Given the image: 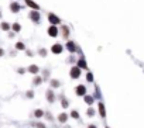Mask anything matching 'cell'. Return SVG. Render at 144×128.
Here are the masks:
<instances>
[{
    "instance_id": "16",
    "label": "cell",
    "mask_w": 144,
    "mask_h": 128,
    "mask_svg": "<svg viewBox=\"0 0 144 128\" xmlns=\"http://www.w3.org/2000/svg\"><path fill=\"white\" fill-rule=\"evenodd\" d=\"M58 122H61V124H65V122L68 121V114L67 113H61V114H58Z\"/></svg>"
},
{
    "instance_id": "28",
    "label": "cell",
    "mask_w": 144,
    "mask_h": 128,
    "mask_svg": "<svg viewBox=\"0 0 144 128\" xmlns=\"http://www.w3.org/2000/svg\"><path fill=\"white\" fill-rule=\"evenodd\" d=\"M49 73H51V72H49L48 69H45V70H44V72H43V77H44V80H47V79H48Z\"/></svg>"
},
{
    "instance_id": "27",
    "label": "cell",
    "mask_w": 144,
    "mask_h": 128,
    "mask_svg": "<svg viewBox=\"0 0 144 128\" xmlns=\"http://www.w3.org/2000/svg\"><path fill=\"white\" fill-rule=\"evenodd\" d=\"M86 80H88L89 83L93 82V73L92 72H88V73H86Z\"/></svg>"
},
{
    "instance_id": "5",
    "label": "cell",
    "mask_w": 144,
    "mask_h": 128,
    "mask_svg": "<svg viewBox=\"0 0 144 128\" xmlns=\"http://www.w3.org/2000/svg\"><path fill=\"white\" fill-rule=\"evenodd\" d=\"M65 48H67V51L71 52V54H75V52H78V49H79L76 45V42H74V41H67Z\"/></svg>"
},
{
    "instance_id": "21",
    "label": "cell",
    "mask_w": 144,
    "mask_h": 128,
    "mask_svg": "<svg viewBox=\"0 0 144 128\" xmlns=\"http://www.w3.org/2000/svg\"><path fill=\"white\" fill-rule=\"evenodd\" d=\"M59 99H61V106H62V108H67V107H69V100H68V99H65L64 94L59 96Z\"/></svg>"
},
{
    "instance_id": "20",
    "label": "cell",
    "mask_w": 144,
    "mask_h": 128,
    "mask_svg": "<svg viewBox=\"0 0 144 128\" xmlns=\"http://www.w3.org/2000/svg\"><path fill=\"white\" fill-rule=\"evenodd\" d=\"M16 51H25V44L23 42V41H19V42H16Z\"/></svg>"
},
{
    "instance_id": "24",
    "label": "cell",
    "mask_w": 144,
    "mask_h": 128,
    "mask_svg": "<svg viewBox=\"0 0 144 128\" xmlns=\"http://www.w3.org/2000/svg\"><path fill=\"white\" fill-rule=\"evenodd\" d=\"M96 114V111H95V108H92V107H89L88 110H86V116L88 117H93Z\"/></svg>"
},
{
    "instance_id": "10",
    "label": "cell",
    "mask_w": 144,
    "mask_h": 128,
    "mask_svg": "<svg viewBox=\"0 0 144 128\" xmlns=\"http://www.w3.org/2000/svg\"><path fill=\"white\" fill-rule=\"evenodd\" d=\"M9 9H10V11L11 13H19L20 10H21V4L19 3V2H11V3H10V6H9Z\"/></svg>"
},
{
    "instance_id": "29",
    "label": "cell",
    "mask_w": 144,
    "mask_h": 128,
    "mask_svg": "<svg viewBox=\"0 0 144 128\" xmlns=\"http://www.w3.org/2000/svg\"><path fill=\"white\" fill-rule=\"evenodd\" d=\"M25 97H27V99H33L34 97V91L33 90H28L27 93H25Z\"/></svg>"
},
{
    "instance_id": "6",
    "label": "cell",
    "mask_w": 144,
    "mask_h": 128,
    "mask_svg": "<svg viewBox=\"0 0 144 128\" xmlns=\"http://www.w3.org/2000/svg\"><path fill=\"white\" fill-rule=\"evenodd\" d=\"M64 48H65V46L62 45V44L55 42L54 45L51 46V52H52V54H55V55H61L62 52H64Z\"/></svg>"
},
{
    "instance_id": "18",
    "label": "cell",
    "mask_w": 144,
    "mask_h": 128,
    "mask_svg": "<svg viewBox=\"0 0 144 128\" xmlns=\"http://www.w3.org/2000/svg\"><path fill=\"white\" fill-rule=\"evenodd\" d=\"M99 114H100L102 118L106 117V108H104V104L102 103V101H99Z\"/></svg>"
},
{
    "instance_id": "35",
    "label": "cell",
    "mask_w": 144,
    "mask_h": 128,
    "mask_svg": "<svg viewBox=\"0 0 144 128\" xmlns=\"http://www.w3.org/2000/svg\"><path fill=\"white\" fill-rule=\"evenodd\" d=\"M25 54H27L28 56H33V55H34V52H33V51H30V49H25Z\"/></svg>"
},
{
    "instance_id": "22",
    "label": "cell",
    "mask_w": 144,
    "mask_h": 128,
    "mask_svg": "<svg viewBox=\"0 0 144 128\" xmlns=\"http://www.w3.org/2000/svg\"><path fill=\"white\" fill-rule=\"evenodd\" d=\"M11 31H14L16 34L20 33V31H21V24H20V23H13L11 24Z\"/></svg>"
},
{
    "instance_id": "3",
    "label": "cell",
    "mask_w": 144,
    "mask_h": 128,
    "mask_svg": "<svg viewBox=\"0 0 144 128\" xmlns=\"http://www.w3.org/2000/svg\"><path fill=\"white\" fill-rule=\"evenodd\" d=\"M81 72H82V69H81L78 65H74V66L69 69V76H71V79H79L81 77Z\"/></svg>"
},
{
    "instance_id": "12",
    "label": "cell",
    "mask_w": 144,
    "mask_h": 128,
    "mask_svg": "<svg viewBox=\"0 0 144 128\" xmlns=\"http://www.w3.org/2000/svg\"><path fill=\"white\" fill-rule=\"evenodd\" d=\"M76 65L81 68V69H86V70H89V69H88V63H86V61H85V58H83V56L78 58V61H76Z\"/></svg>"
},
{
    "instance_id": "38",
    "label": "cell",
    "mask_w": 144,
    "mask_h": 128,
    "mask_svg": "<svg viewBox=\"0 0 144 128\" xmlns=\"http://www.w3.org/2000/svg\"><path fill=\"white\" fill-rule=\"evenodd\" d=\"M2 15H3V14H2V10H0V18H2Z\"/></svg>"
},
{
    "instance_id": "36",
    "label": "cell",
    "mask_w": 144,
    "mask_h": 128,
    "mask_svg": "<svg viewBox=\"0 0 144 128\" xmlns=\"http://www.w3.org/2000/svg\"><path fill=\"white\" fill-rule=\"evenodd\" d=\"M2 56H4V49L3 48H0V58H2Z\"/></svg>"
},
{
    "instance_id": "4",
    "label": "cell",
    "mask_w": 144,
    "mask_h": 128,
    "mask_svg": "<svg viewBox=\"0 0 144 128\" xmlns=\"http://www.w3.org/2000/svg\"><path fill=\"white\" fill-rule=\"evenodd\" d=\"M47 34H48L49 37H51V38H55V37H58L59 34V28H58V25H49L48 28H47Z\"/></svg>"
},
{
    "instance_id": "17",
    "label": "cell",
    "mask_w": 144,
    "mask_h": 128,
    "mask_svg": "<svg viewBox=\"0 0 144 128\" xmlns=\"http://www.w3.org/2000/svg\"><path fill=\"white\" fill-rule=\"evenodd\" d=\"M33 116L35 117V118H41V117L45 116V113H44V110L37 108V110H34V111H33Z\"/></svg>"
},
{
    "instance_id": "25",
    "label": "cell",
    "mask_w": 144,
    "mask_h": 128,
    "mask_svg": "<svg viewBox=\"0 0 144 128\" xmlns=\"http://www.w3.org/2000/svg\"><path fill=\"white\" fill-rule=\"evenodd\" d=\"M47 54H48V52H47L45 48H40V49H38V55H40V56H43V58H45Z\"/></svg>"
},
{
    "instance_id": "11",
    "label": "cell",
    "mask_w": 144,
    "mask_h": 128,
    "mask_svg": "<svg viewBox=\"0 0 144 128\" xmlns=\"http://www.w3.org/2000/svg\"><path fill=\"white\" fill-rule=\"evenodd\" d=\"M24 2H25V6L30 7L31 10H40V6H38L34 0H24Z\"/></svg>"
},
{
    "instance_id": "30",
    "label": "cell",
    "mask_w": 144,
    "mask_h": 128,
    "mask_svg": "<svg viewBox=\"0 0 144 128\" xmlns=\"http://www.w3.org/2000/svg\"><path fill=\"white\" fill-rule=\"evenodd\" d=\"M76 61H78V59L75 58L74 55H72V56H69V59H68V62H69V63H76Z\"/></svg>"
},
{
    "instance_id": "19",
    "label": "cell",
    "mask_w": 144,
    "mask_h": 128,
    "mask_svg": "<svg viewBox=\"0 0 144 128\" xmlns=\"http://www.w3.org/2000/svg\"><path fill=\"white\" fill-rule=\"evenodd\" d=\"M43 82H44V77H43V76H34V79H33V86H40Z\"/></svg>"
},
{
    "instance_id": "1",
    "label": "cell",
    "mask_w": 144,
    "mask_h": 128,
    "mask_svg": "<svg viewBox=\"0 0 144 128\" xmlns=\"http://www.w3.org/2000/svg\"><path fill=\"white\" fill-rule=\"evenodd\" d=\"M28 18H30L34 24H40L41 23V13H40V10H31V11L28 13Z\"/></svg>"
},
{
    "instance_id": "7",
    "label": "cell",
    "mask_w": 144,
    "mask_h": 128,
    "mask_svg": "<svg viewBox=\"0 0 144 128\" xmlns=\"http://www.w3.org/2000/svg\"><path fill=\"white\" fill-rule=\"evenodd\" d=\"M59 33H61V37L64 38V40L69 38V35H71V30H69V27H68V25H65V24H62L61 27H59Z\"/></svg>"
},
{
    "instance_id": "40",
    "label": "cell",
    "mask_w": 144,
    "mask_h": 128,
    "mask_svg": "<svg viewBox=\"0 0 144 128\" xmlns=\"http://www.w3.org/2000/svg\"><path fill=\"white\" fill-rule=\"evenodd\" d=\"M14 2H20V0H14Z\"/></svg>"
},
{
    "instance_id": "34",
    "label": "cell",
    "mask_w": 144,
    "mask_h": 128,
    "mask_svg": "<svg viewBox=\"0 0 144 128\" xmlns=\"http://www.w3.org/2000/svg\"><path fill=\"white\" fill-rule=\"evenodd\" d=\"M14 37H16L14 31H9V38H14Z\"/></svg>"
},
{
    "instance_id": "9",
    "label": "cell",
    "mask_w": 144,
    "mask_h": 128,
    "mask_svg": "<svg viewBox=\"0 0 144 128\" xmlns=\"http://www.w3.org/2000/svg\"><path fill=\"white\" fill-rule=\"evenodd\" d=\"M86 91H88V90H86V86L85 85H78L76 87H75V94H76V96H82V97H83V96L86 94Z\"/></svg>"
},
{
    "instance_id": "15",
    "label": "cell",
    "mask_w": 144,
    "mask_h": 128,
    "mask_svg": "<svg viewBox=\"0 0 144 128\" xmlns=\"http://www.w3.org/2000/svg\"><path fill=\"white\" fill-rule=\"evenodd\" d=\"M0 30L2 31H10L11 30V24L7 23V21H2L0 23Z\"/></svg>"
},
{
    "instance_id": "14",
    "label": "cell",
    "mask_w": 144,
    "mask_h": 128,
    "mask_svg": "<svg viewBox=\"0 0 144 128\" xmlns=\"http://www.w3.org/2000/svg\"><path fill=\"white\" fill-rule=\"evenodd\" d=\"M83 100H85V103L88 104V106H92V104H93V101H95V96L85 94V96H83Z\"/></svg>"
},
{
    "instance_id": "37",
    "label": "cell",
    "mask_w": 144,
    "mask_h": 128,
    "mask_svg": "<svg viewBox=\"0 0 144 128\" xmlns=\"http://www.w3.org/2000/svg\"><path fill=\"white\" fill-rule=\"evenodd\" d=\"M88 128H98V127H96L95 124H89V125H88Z\"/></svg>"
},
{
    "instance_id": "8",
    "label": "cell",
    "mask_w": 144,
    "mask_h": 128,
    "mask_svg": "<svg viewBox=\"0 0 144 128\" xmlns=\"http://www.w3.org/2000/svg\"><path fill=\"white\" fill-rule=\"evenodd\" d=\"M45 99H47L48 103H54V101H55V91H54V89L49 87L48 90L45 91Z\"/></svg>"
},
{
    "instance_id": "31",
    "label": "cell",
    "mask_w": 144,
    "mask_h": 128,
    "mask_svg": "<svg viewBox=\"0 0 144 128\" xmlns=\"http://www.w3.org/2000/svg\"><path fill=\"white\" fill-rule=\"evenodd\" d=\"M33 125H34L35 128H47L45 125L43 124V122H35V124H33Z\"/></svg>"
},
{
    "instance_id": "26",
    "label": "cell",
    "mask_w": 144,
    "mask_h": 128,
    "mask_svg": "<svg viewBox=\"0 0 144 128\" xmlns=\"http://www.w3.org/2000/svg\"><path fill=\"white\" fill-rule=\"evenodd\" d=\"M71 117L75 118V120H79V113H78L76 110H72V111H71Z\"/></svg>"
},
{
    "instance_id": "13",
    "label": "cell",
    "mask_w": 144,
    "mask_h": 128,
    "mask_svg": "<svg viewBox=\"0 0 144 128\" xmlns=\"http://www.w3.org/2000/svg\"><path fill=\"white\" fill-rule=\"evenodd\" d=\"M27 72H30V73H33V75H37L38 72H40V68H38V65H30V66L27 68Z\"/></svg>"
},
{
    "instance_id": "39",
    "label": "cell",
    "mask_w": 144,
    "mask_h": 128,
    "mask_svg": "<svg viewBox=\"0 0 144 128\" xmlns=\"http://www.w3.org/2000/svg\"><path fill=\"white\" fill-rule=\"evenodd\" d=\"M104 128H110V127H109V125H106V127H104Z\"/></svg>"
},
{
    "instance_id": "33",
    "label": "cell",
    "mask_w": 144,
    "mask_h": 128,
    "mask_svg": "<svg viewBox=\"0 0 144 128\" xmlns=\"http://www.w3.org/2000/svg\"><path fill=\"white\" fill-rule=\"evenodd\" d=\"M45 118H47V120H49V121H52V116H51V113H45Z\"/></svg>"
},
{
    "instance_id": "23",
    "label": "cell",
    "mask_w": 144,
    "mask_h": 128,
    "mask_svg": "<svg viewBox=\"0 0 144 128\" xmlns=\"http://www.w3.org/2000/svg\"><path fill=\"white\" fill-rule=\"evenodd\" d=\"M49 85H51V89H58L61 86V82L58 79H52V80H49Z\"/></svg>"
},
{
    "instance_id": "2",
    "label": "cell",
    "mask_w": 144,
    "mask_h": 128,
    "mask_svg": "<svg viewBox=\"0 0 144 128\" xmlns=\"http://www.w3.org/2000/svg\"><path fill=\"white\" fill-rule=\"evenodd\" d=\"M47 18H48V23H49V24H52V25L62 24V20L55 14V13H48V14H47Z\"/></svg>"
},
{
    "instance_id": "32",
    "label": "cell",
    "mask_w": 144,
    "mask_h": 128,
    "mask_svg": "<svg viewBox=\"0 0 144 128\" xmlns=\"http://www.w3.org/2000/svg\"><path fill=\"white\" fill-rule=\"evenodd\" d=\"M25 72H27V70H25L24 68H19V69H17V73H20V75H24Z\"/></svg>"
}]
</instances>
